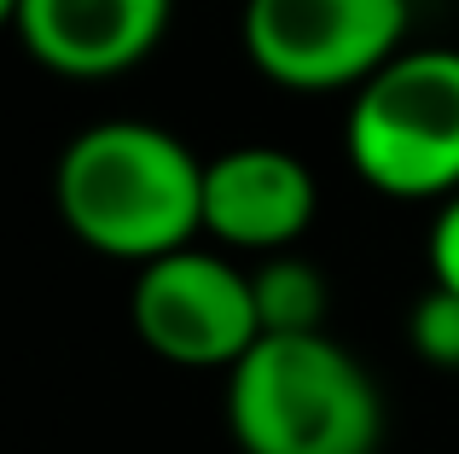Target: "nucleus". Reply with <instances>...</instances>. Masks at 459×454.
Listing matches in <instances>:
<instances>
[{
  "instance_id": "6e6552de",
  "label": "nucleus",
  "mask_w": 459,
  "mask_h": 454,
  "mask_svg": "<svg viewBox=\"0 0 459 454\" xmlns=\"http://www.w3.org/2000/svg\"><path fill=\"white\" fill-rule=\"evenodd\" d=\"M256 315H262V338H308L325 332V309H332V285L308 257H268L256 274Z\"/></svg>"
},
{
  "instance_id": "20e7f679",
  "label": "nucleus",
  "mask_w": 459,
  "mask_h": 454,
  "mask_svg": "<svg viewBox=\"0 0 459 454\" xmlns=\"http://www.w3.org/2000/svg\"><path fill=\"white\" fill-rule=\"evenodd\" d=\"M402 35L407 0H245V53L280 88H367Z\"/></svg>"
},
{
  "instance_id": "423d86ee",
  "label": "nucleus",
  "mask_w": 459,
  "mask_h": 454,
  "mask_svg": "<svg viewBox=\"0 0 459 454\" xmlns=\"http://www.w3.org/2000/svg\"><path fill=\"white\" fill-rule=\"evenodd\" d=\"M175 0H0L35 65L76 82H105L152 58Z\"/></svg>"
},
{
  "instance_id": "f03ea898",
  "label": "nucleus",
  "mask_w": 459,
  "mask_h": 454,
  "mask_svg": "<svg viewBox=\"0 0 459 454\" xmlns=\"http://www.w3.org/2000/svg\"><path fill=\"white\" fill-rule=\"evenodd\" d=\"M227 425L245 454H372L384 402L372 373L325 332L262 338L227 373Z\"/></svg>"
},
{
  "instance_id": "39448f33",
  "label": "nucleus",
  "mask_w": 459,
  "mask_h": 454,
  "mask_svg": "<svg viewBox=\"0 0 459 454\" xmlns=\"http://www.w3.org/2000/svg\"><path fill=\"white\" fill-rule=\"evenodd\" d=\"M128 315H134L140 344L175 367H227L233 373L262 344L250 274L198 245L146 262L134 297H128Z\"/></svg>"
},
{
  "instance_id": "f257e3e1",
  "label": "nucleus",
  "mask_w": 459,
  "mask_h": 454,
  "mask_svg": "<svg viewBox=\"0 0 459 454\" xmlns=\"http://www.w3.org/2000/svg\"><path fill=\"white\" fill-rule=\"evenodd\" d=\"M70 233L117 262H157L204 233V158L157 123H93L58 158Z\"/></svg>"
},
{
  "instance_id": "1a4fd4ad",
  "label": "nucleus",
  "mask_w": 459,
  "mask_h": 454,
  "mask_svg": "<svg viewBox=\"0 0 459 454\" xmlns=\"http://www.w3.org/2000/svg\"><path fill=\"white\" fill-rule=\"evenodd\" d=\"M407 338H413V350L425 355L430 367L459 373V297L442 292V285H430L413 303V315H407Z\"/></svg>"
},
{
  "instance_id": "9d476101",
  "label": "nucleus",
  "mask_w": 459,
  "mask_h": 454,
  "mask_svg": "<svg viewBox=\"0 0 459 454\" xmlns=\"http://www.w3.org/2000/svg\"><path fill=\"white\" fill-rule=\"evenodd\" d=\"M430 285L459 297V193L442 198L437 222H430Z\"/></svg>"
},
{
  "instance_id": "7ed1b4c3",
  "label": "nucleus",
  "mask_w": 459,
  "mask_h": 454,
  "mask_svg": "<svg viewBox=\"0 0 459 454\" xmlns=\"http://www.w3.org/2000/svg\"><path fill=\"white\" fill-rule=\"evenodd\" d=\"M343 152L367 187L390 198L459 193V53L407 47L355 88Z\"/></svg>"
},
{
  "instance_id": "0eeeda50",
  "label": "nucleus",
  "mask_w": 459,
  "mask_h": 454,
  "mask_svg": "<svg viewBox=\"0 0 459 454\" xmlns=\"http://www.w3.org/2000/svg\"><path fill=\"white\" fill-rule=\"evenodd\" d=\"M314 175L285 146H233L204 163V233L238 250H285L314 222Z\"/></svg>"
}]
</instances>
